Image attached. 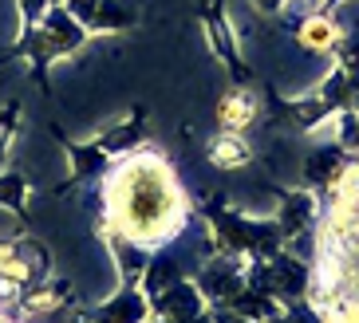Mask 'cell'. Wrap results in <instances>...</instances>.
<instances>
[{
    "mask_svg": "<svg viewBox=\"0 0 359 323\" xmlns=\"http://www.w3.org/2000/svg\"><path fill=\"white\" fill-rule=\"evenodd\" d=\"M91 323H95V319H91Z\"/></svg>",
    "mask_w": 359,
    "mask_h": 323,
    "instance_id": "19",
    "label": "cell"
},
{
    "mask_svg": "<svg viewBox=\"0 0 359 323\" xmlns=\"http://www.w3.org/2000/svg\"><path fill=\"white\" fill-rule=\"evenodd\" d=\"M308 4H312V8H320V0H308Z\"/></svg>",
    "mask_w": 359,
    "mask_h": 323,
    "instance_id": "18",
    "label": "cell"
},
{
    "mask_svg": "<svg viewBox=\"0 0 359 323\" xmlns=\"http://www.w3.org/2000/svg\"><path fill=\"white\" fill-rule=\"evenodd\" d=\"M178 280H186V272L178 268V261H174L170 252H162V256H154V252H150V261H147V268H142L138 288L147 292V300H154V296H162L166 288H174Z\"/></svg>",
    "mask_w": 359,
    "mask_h": 323,
    "instance_id": "9",
    "label": "cell"
},
{
    "mask_svg": "<svg viewBox=\"0 0 359 323\" xmlns=\"http://www.w3.org/2000/svg\"><path fill=\"white\" fill-rule=\"evenodd\" d=\"M107 150L99 146L95 138L91 142H83V146H72V166H75V181H83V177H95L99 170L107 166Z\"/></svg>",
    "mask_w": 359,
    "mask_h": 323,
    "instance_id": "12",
    "label": "cell"
},
{
    "mask_svg": "<svg viewBox=\"0 0 359 323\" xmlns=\"http://www.w3.org/2000/svg\"><path fill=\"white\" fill-rule=\"evenodd\" d=\"M24 198H28L24 177L20 174H0V205H8L12 213H24Z\"/></svg>",
    "mask_w": 359,
    "mask_h": 323,
    "instance_id": "13",
    "label": "cell"
},
{
    "mask_svg": "<svg viewBox=\"0 0 359 323\" xmlns=\"http://www.w3.org/2000/svg\"><path fill=\"white\" fill-rule=\"evenodd\" d=\"M257 115H261V103H257V91H245V87H237V91H229L222 99V106H217V118H222V130H233V135H245L249 126L257 123Z\"/></svg>",
    "mask_w": 359,
    "mask_h": 323,
    "instance_id": "6",
    "label": "cell"
},
{
    "mask_svg": "<svg viewBox=\"0 0 359 323\" xmlns=\"http://www.w3.org/2000/svg\"><path fill=\"white\" fill-rule=\"evenodd\" d=\"M190 221V198L158 150L138 146L123 154L103 186V233L162 249Z\"/></svg>",
    "mask_w": 359,
    "mask_h": 323,
    "instance_id": "1",
    "label": "cell"
},
{
    "mask_svg": "<svg viewBox=\"0 0 359 323\" xmlns=\"http://www.w3.org/2000/svg\"><path fill=\"white\" fill-rule=\"evenodd\" d=\"M285 4H288V0H253V8L257 12H269V16H280Z\"/></svg>",
    "mask_w": 359,
    "mask_h": 323,
    "instance_id": "16",
    "label": "cell"
},
{
    "mask_svg": "<svg viewBox=\"0 0 359 323\" xmlns=\"http://www.w3.org/2000/svg\"><path fill=\"white\" fill-rule=\"evenodd\" d=\"M210 319H213V323H253V319H245V315H237L233 308H222V303L210 312Z\"/></svg>",
    "mask_w": 359,
    "mask_h": 323,
    "instance_id": "15",
    "label": "cell"
},
{
    "mask_svg": "<svg viewBox=\"0 0 359 323\" xmlns=\"http://www.w3.org/2000/svg\"><path fill=\"white\" fill-rule=\"evenodd\" d=\"M327 126H332V142L344 154H359V106H339Z\"/></svg>",
    "mask_w": 359,
    "mask_h": 323,
    "instance_id": "11",
    "label": "cell"
},
{
    "mask_svg": "<svg viewBox=\"0 0 359 323\" xmlns=\"http://www.w3.org/2000/svg\"><path fill=\"white\" fill-rule=\"evenodd\" d=\"M344 162H348V154L332 142V146H320L312 150V154L304 158V181L308 189H316V193H324L332 181L339 177V170H344Z\"/></svg>",
    "mask_w": 359,
    "mask_h": 323,
    "instance_id": "7",
    "label": "cell"
},
{
    "mask_svg": "<svg viewBox=\"0 0 359 323\" xmlns=\"http://www.w3.org/2000/svg\"><path fill=\"white\" fill-rule=\"evenodd\" d=\"M95 323H147L150 319V300L138 284H118V292L103 300L91 312Z\"/></svg>",
    "mask_w": 359,
    "mask_h": 323,
    "instance_id": "3",
    "label": "cell"
},
{
    "mask_svg": "<svg viewBox=\"0 0 359 323\" xmlns=\"http://www.w3.org/2000/svg\"><path fill=\"white\" fill-rule=\"evenodd\" d=\"M194 323H213V319H210V312H201V315H198V319H194Z\"/></svg>",
    "mask_w": 359,
    "mask_h": 323,
    "instance_id": "17",
    "label": "cell"
},
{
    "mask_svg": "<svg viewBox=\"0 0 359 323\" xmlns=\"http://www.w3.org/2000/svg\"><path fill=\"white\" fill-rule=\"evenodd\" d=\"M205 32H210V43H213V52L222 55L225 63L233 67V75L237 79H249V67L241 63V48H237V36H233V24L229 16L222 12V0H213L210 8H205Z\"/></svg>",
    "mask_w": 359,
    "mask_h": 323,
    "instance_id": "4",
    "label": "cell"
},
{
    "mask_svg": "<svg viewBox=\"0 0 359 323\" xmlns=\"http://www.w3.org/2000/svg\"><path fill=\"white\" fill-rule=\"evenodd\" d=\"M210 162L217 170H241L253 162V146L245 142V135H233V130H222V135L210 138V146H205Z\"/></svg>",
    "mask_w": 359,
    "mask_h": 323,
    "instance_id": "8",
    "label": "cell"
},
{
    "mask_svg": "<svg viewBox=\"0 0 359 323\" xmlns=\"http://www.w3.org/2000/svg\"><path fill=\"white\" fill-rule=\"evenodd\" d=\"M273 221L280 225L285 240L296 237V233L316 229V225H320V193H316V189H292V193H285Z\"/></svg>",
    "mask_w": 359,
    "mask_h": 323,
    "instance_id": "2",
    "label": "cell"
},
{
    "mask_svg": "<svg viewBox=\"0 0 359 323\" xmlns=\"http://www.w3.org/2000/svg\"><path fill=\"white\" fill-rule=\"evenodd\" d=\"M147 138V130H142V111H135V118H123V123H115L111 130H103V135L95 138L99 146L107 150L111 158H123V154H130V150H138V142Z\"/></svg>",
    "mask_w": 359,
    "mask_h": 323,
    "instance_id": "10",
    "label": "cell"
},
{
    "mask_svg": "<svg viewBox=\"0 0 359 323\" xmlns=\"http://www.w3.org/2000/svg\"><path fill=\"white\" fill-rule=\"evenodd\" d=\"M16 118H20V103H8L4 111H0V154L8 150L12 135H16Z\"/></svg>",
    "mask_w": 359,
    "mask_h": 323,
    "instance_id": "14",
    "label": "cell"
},
{
    "mask_svg": "<svg viewBox=\"0 0 359 323\" xmlns=\"http://www.w3.org/2000/svg\"><path fill=\"white\" fill-rule=\"evenodd\" d=\"M296 36H300V43H304V48H312V52H339V43L348 40V36H344V28L332 20V12H320V8L308 12L304 20H300Z\"/></svg>",
    "mask_w": 359,
    "mask_h": 323,
    "instance_id": "5",
    "label": "cell"
}]
</instances>
